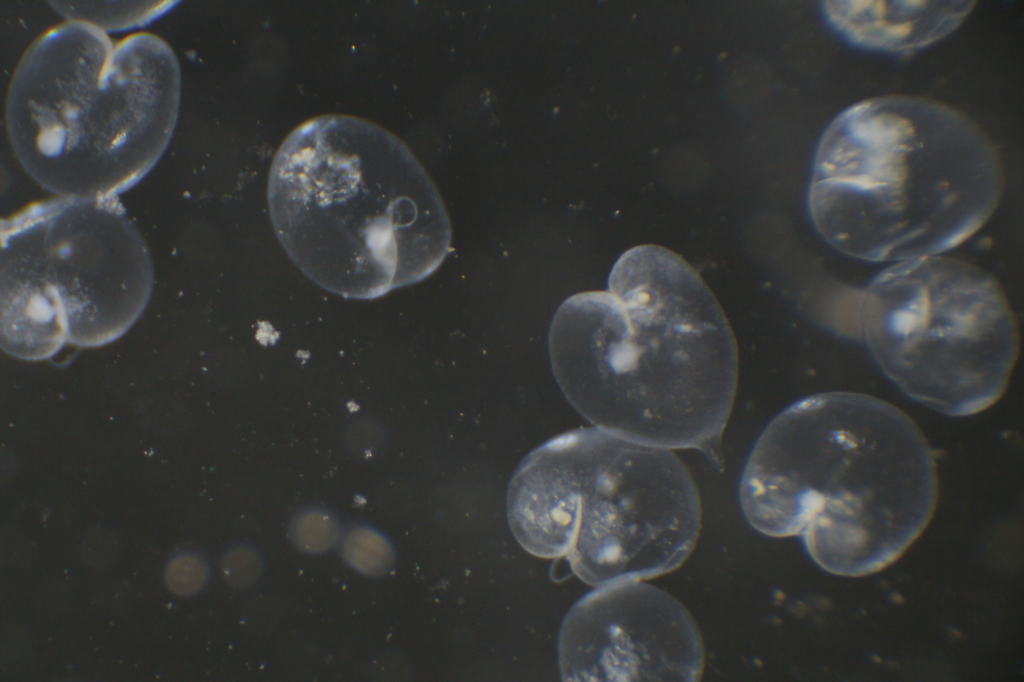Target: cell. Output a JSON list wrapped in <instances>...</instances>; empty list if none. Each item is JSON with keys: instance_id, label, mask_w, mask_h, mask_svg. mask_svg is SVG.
I'll use <instances>...</instances> for the list:
<instances>
[{"instance_id": "obj_1", "label": "cell", "mask_w": 1024, "mask_h": 682, "mask_svg": "<svg viewBox=\"0 0 1024 682\" xmlns=\"http://www.w3.org/2000/svg\"><path fill=\"white\" fill-rule=\"evenodd\" d=\"M554 377L596 427L665 449H697L722 469L737 386L730 324L699 273L659 245L614 264L607 291L566 299L549 330Z\"/></svg>"}, {"instance_id": "obj_2", "label": "cell", "mask_w": 1024, "mask_h": 682, "mask_svg": "<svg viewBox=\"0 0 1024 682\" xmlns=\"http://www.w3.org/2000/svg\"><path fill=\"white\" fill-rule=\"evenodd\" d=\"M1004 167L991 138L962 111L891 94L854 103L823 133L808 205L821 236L871 262L951 249L998 206Z\"/></svg>"}, {"instance_id": "obj_3", "label": "cell", "mask_w": 1024, "mask_h": 682, "mask_svg": "<svg viewBox=\"0 0 1024 682\" xmlns=\"http://www.w3.org/2000/svg\"><path fill=\"white\" fill-rule=\"evenodd\" d=\"M267 200L290 259L344 298L417 283L450 250L449 221L423 168L396 136L358 117L295 128L273 160Z\"/></svg>"}, {"instance_id": "obj_4", "label": "cell", "mask_w": 1024, "mask_h": 682, "mask_svg": "<svg viewBox=\"0 0 1024 682\" xmlns=\"http://www.w3.org/2000/svg\"><path fill=\"white\" fill-rule=\"evenodd\" d=\"M181 96L178 58L161 37L112 39L72 19L38 36L12 75L5 123L16 159L58 197L118 198L165 152Z\"/></svg>"}, {"instance_id": "obj_5", "label": "cell", "mask_w": 1024, "mask_h": 682, "mask_svg": "<svg viewBox=\"0 0 1024 682\" xmlns=\"http://www.w3.org/2000/svg\"><path fill=\"white\" fill-rule=\"evenodd\" d=\"M765 483L823 570L858 577L897 560L937 502L935 454L917 424L867 394H814L760 436Z\"/></svg>"}, {"instance_id": "obj_6", "label": "cell", "mask_w": 1024, "mask_h": 682, "mask_svg": "<svg viewBox=\"0 0 1024 682\" xmlns=\"http://www.w3.org/2000/svg\"><path fill=\"white\" fill-rule=\"evenodd\" d=\"M506 508L526 551L566 557L595 587L673 571L701 526L698 490L673 452L596 426L530 452L512 476Z\"/></svg>"}, {"instance_id": "obj_7", "label": "cell", "mask_w": 1024, "mask_h": 682, "mask_svg": "<svg viewBox=\"0 0 1024 682\" xmlns=\"http://www.w3.org/2000/svg\"><path fill=\"white\" fill-rule=\"evenodd\" d=\"M0 345L30 361L124 335L153 287L148 247L118 198L57 197L1 222Z\"/></svg>"}, {"instance_id": "obj_8", "label": "cell", "mask_w": 1024, "mask_h": 682, "mask_svg": "<svg viewBox=\"0 0 1024 682\" xmlns=\"http://www.w3.org/2000/svg\"><path fill=\"white\" fill-rule=\"evenodd\" d=\"M860 321L870 353L897 388L949 416L993 405L1019 349L999 283L950 257L908 259L880 272L866 289Z\"/></svg>"}, {"instance_id": "obj_9", "label": "cell", "mask_w": 1024, "mask_h": 682, "mask_svg": "<svg viewBox=\"0 0 1024 682\" xmlns=\"http://www.w3.org/2000/svg\"><path fill=\"white\" fill-rule=\"evenodd\" d=\"M563 681H698L704 648L686 608L640 580L590 591L565 616L558 640Z\"/></svg>"}, {"instance_id": "obj_10", "label": "cell", "mask_w": 1024, "mask_h": 682, "mask_svg": "<svg viewBox=\"0 0 1024 682\" xmlns=\"http://www.w3.org/2000/svg\"><path fill=\"white\" fill-rule=\"evenodd\" d=\"M975 1H825L830 25L868 50L909 54L949 35Z\"/></svg>"}, {"instance_id": "obj_11", "label": "cell", "mask_w": 1024, "mask_h": 682, "mask_svg": "<svg viewBox=\"0 0 1024 682\" xmlns=\"http://www.w3.org/2000/svg\"><path fill=\"white\" fill-rule=\"evenodd\" d=\"M341 549L346 561L362 573L381 575L392 566L393 550L389 542L369 527L351 529L345 535Z\"/></svg>"}, {"instance_id": "obj_12", "label": "cell", "mask_w": 1024, "mask_h": 682, "mask_svg": "<svg viewBox=\"0 0 1024 682\" xmlns=\"http://www.w3.org/2000/svg\"><path fill=\"white\" fill-rule=\"evenodd\" d=\"M291 534L293 542L302 551L319 553L337 541L339 526L330 514L313 509L300 513L294 519Z\"/></svg>"}, {"instance_id": "obj_13", "label": "cell", "mask_w": 1024, "mask_h": 682, "mask_svg": "<svg viewBox=\"0 0 1024 682\" xmlns=\"http://www.w3.org/2000/svg\"><path fill=\"white\" fill-rule=\"evenodd\" d=\"M207 575V565L202 558L193 554H182L169 563L166 581L173 592L191 595L204 586Z\"/></svg>"}, {"instance_id": "obj_14", "label": "cell", "mask_w": 1024, "mask_h": 682, "mask_svg": "<svg viewBox=\"0 0 1024 682\" xmlns=\"http://www.w3.org/2000/svg\"><path fill=\"white\" fill-rule=\"evenodd\" d=\"M221 567L227 582L235 587H246L253 584L262 572L260 556L251 548L246 547L230 550L224 556Z\"/></svg>"}, {"instance_id": "obj_15", "label": "cell", "mask_w": 1024, "mask_h": 682, "mask_svg": "<svg viewBox=\"0 0 1024 682\" xmlns=\"http://www.w3.org/2000/svg\"><path fill=\"white\" fill-rule=\"evenodd\" d=\"M248 608V624L252 631L268 632L278 621L277 606L271 604L267 598H261L260 602L251 603Z\"/></svg>"}]
</instances>
